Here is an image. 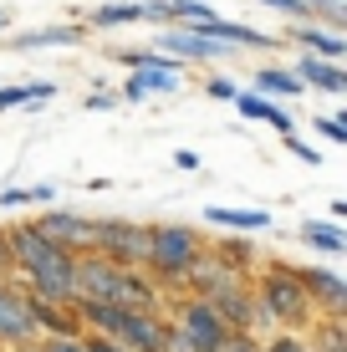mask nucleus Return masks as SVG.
I'll list each match as a JSON object with an SVG mask.
<instances>
[{
  "instance_id": "22",
  "label": "nucleus",
  "mask_w": 347,
  "mask_h": 352,
  "mask_svg": "<svg viewBox=\"0 0 347 352\" xmlns=\"http://www.w3.org/2000/svg\"><path fill=\"white\" fill-rule=\"evenodd\" d=\"M250 92H260V97H271V102H291V97H302L306 87L291 77V67H260L256 72V82H250Z\"/></svg>"
},
{
  "instance_id": "17",
  "label": "nucleus",
  "mask_w": 347,
  "mask_h": 352,
  "mask_svg": "<svg viewBox=\"0 0 347 352\" xmlns=\"http://www.w3.org/2000/svg\"><path fill=\"white\" fill-rule=\"evenodd\" d=\"M87 26H77V21H67V26H41V31H21V36H5L10 52H52V46H77Z\"/></svg>"
},
{
  "instance_id": "8",
  "label": "nucleus",
  "mask_w": 347,
  "mask_h": 352,
  "mask_svg": "<svg viewBox=\"0 0 347 352\" xmlns=\"http://www.w3.org/2000/svg\"><path fill=\"white\" fill-rule=\"evenodd\" d=\"M31 225H36V235H41V240H52V245L67 250V256H87L92 235H98V220L82 214V210H67V204H46Z\"/></svg>"
},
{
  "instance_id": "24",
  "label": "nucleus",
  "mask_w": 347,
  "mask_h": 352,
  "mask_svg": "<svg viewBox=\"0 0 347 352\" xmlns=\"http://www.w3.org/2000/svg\"><path fill=\"white\" fill-rule=\"evenodd\" d=\"M0 204H5V210H26V204H56V184H31V189H5L0 194Z\"/></svg>"
},
{
  "instance_id": "13",
  "label": "nucleus",
  "mask_w": 347,
  "mask_h": 352,
  "mask_svg": "<svg viewBox=\"0 0 347 352\" xmlns=\"http://www.w3.org/2000/svg\"><path fill=\"white\" fill-rule=\"evenodd\" d=\"M153 46H159L164 56H174L179 67H189V62H225V56L235 52V46L210 41V36H194V31H184V26H169V31H164Z\"/></svg>"
},
{
  "instance_id": "12",
  "label": "nucleus",
  "mask_w": 347,
  "mask_h": 352,
  "mask_svg": "<svg viewBox=\"0 0 347 352\" xmlns=\"http://www.w3.org/2000/svg\"><path fill=\"white\" fill-rule=\"evenodd\" d=\"M36 342V322H31V296L21 291V281H0V352Z\"/></svg>"
},
{
  "instance_id": "25",
  "label": "nucleus",
  "mask_w": 347,
  "mask_h": 352,
  "mask_svg": "<svg viewBox=\"0 0 347 352\" xmlns=\"http://www.w3.org/2000/svg\"><path fill=\"white\" fill-rule=\"evenodd\" d=\"M306 21H312V26L342 31L347 26V0H306Z\"/></svg>"
},
{
  "instance_id": "10",
  "label": "nucleus",
  "mask_w": 347,
  "mask_h": 352,
  "mask_svg": "<svg viewBox=\"0 0 347 352\" xmlns=\"http://www.w3.org/2000/svg\"><path fill=\"white\" fill-rule=\"evenodd\" d=\"M210 307L220 311V322L230 327V332H260V327H266L260 301H256V286H250L245 276H230V281L210 296ZM266 332H271V327H266Z\"/></svg>"
},
{
  "instance_id": "3",
  "label": "nucleus",
  "mask_w": 347,
  "mask_h": 352,
  "mask_svg": "<svg viewBox=\"0 0 347 352\" xmlns=\"http://www.w3.org/2000/svg\"><path fill=\"white\" fill-rule=\"evenodd\" d=\"M256 286V301H260V317H266L271 332H306L312 327V301H306L302 281H296V265L286 256H266L250 276Z\"/></svg>"
},
{
  "instance_id": "20",
  "label": "nucleus",
  "mask_w": 347,
  "mask_h": 352,
  "mask_svg": "<svg viewBox=\"0 0 347 352\" xmlns=\"http://www.w3.org/2000/svg\"><path fill=\"white\" fill-rule=\"evenodd\" d=\"M205 225L235 230V235H256V230H271V214H266V210H230V204H210V210H205Z\"/></svg>"
},
{
  "instance_id": "34",
  "label": "nucleus",
  "mask_w": 347,
  "mask_h": 352,
  "mask_svg": "<svg viewBox=\"0 0 347 352\" xmlns=\"http://www.w3.org/2000/svg\"><path fill=\"white\" fill-rule=\"evenodd\" d=\"M0 281H16V261H10V245H5V230H0Z\"/></svg>"
},
{
  "instance_id": "32",
  "label": "nucleus",
  "mask_w": 347,
  "mask_h": 352,
  "mask_svg": "<svg viewBox=\"0 0 347 352\" xmlns=\"http://www.w3.org/2000/svg\"><path fill=\"white\" fill-rule=\"evenodd\" d=\"M41 352H82V337H41Z\"/></svg>"
},
{
  "instance_id": "16",
  "label": "nucleus",
  "mask_w": 347,
  "mask_h": 352,
  "mask_svg": "<svg viewBox=\"0 0 347 352\" xmlns=\"http://www.w3.org/2000/svg\"><path fill=\"white\" fill-rule=\"evenodd\" d=\"M235 113H240L245 123H271L281 138L296 133V118L286 113V102H271V97H260V92H235Z\"/></svg>"
},
{
  "instance_id": "1",
  "label": "nucleus",
  "mask_w": 347,
  "mask_h": 352,
  "mask_svg": "<svg viewBox=\"0 0 347 352\" xmlns=\"http://www.w3.org/2000/svg\"><path fill=\"white\" fill-rule=\"evenodd\" d=\"M0 230H5V245H10V261H16L21 291H26L31 301L71 307V301H77V256H67V250H56L52 240H41L31 220L0 225Z\"/></svg>"
},
{
  "instance_id": "27",
  "label": "nucleus",
  "mask_w": 347,
  "mask_h": 352,
  "mask_svg": "<svg viewBox=\"0 0 347 352\" xmlns=\"http://www.w3.org/2000/svg\"><path fill=\"white\" fill-rule=\"evenodd\" d=\"M266 352H312V347H306L302 332H271L266 337Z\"/></svg>"
},
{
  "instance_id": "23",
  "label": "nucleus",
  "mask_w": 347,
  "mask_h": 352,
  "mask_svg": "<svg viewBox=\"0 0 347 352\" xmlns=\"http://www.w3.org/2000/svg\"><path fill=\"white\" fill-rule=\"evenodd\" d=\"M302 337L312 352H347V317H312Z\"/></svg>"
},
{
  "instance_id": "26",
  "label": "nucleus",
  "mask_w": 347,
  "mask_h": 352,
  "mask_svg": "<svg viewBox=\"0 0 347 352\" xmlns=\"http://www.w3.org/2000/svg\"><path fill=\"white\" fill-rule=\"evenodd\" d=\"M220 352H266V337L260 332H230L220 342Z\"/></svg>"
},
{
  "instance_id": "5",
  "label": "nucleus",
  "mask_w": 347,
  "mask_h": 352,
  "mask_svg": "<svg viewBox=\"0 0 347 352\" xmlns=\"http://www.w3.org/2000/svg\"><path fill=\"white\" fill-rule=\"evenodd\" d=\"M164 311L179 327V337L189 342V352H220V342L230 337V327L220 322V311L199 296H164Z\"/></svg>"
},
{
  "instance_id": "11",
  "label": "nucleus",
  "mask_w": 347,
  "mask_h": 352,
  "mask_svg": "<svg viewBox=\"0 0 347 352\" xmlns=\"http://www.w3.org/2000/svg\"><path fill=\"white\" fill-rule=\"evenodd\" d=\"M113 342H123L128 352H164L169 342V311L153 307V311H123L113 327Z\"/></svg>"
},
{
  "instance_id": "6",
  "label": "nucleus",
  "mask_w": 347,
  "mask_h": 352,
  "mask_svg": "<svg viewBox=\"0 0 347 352\" xmlns=\"http://www.w3.org/2000/svg\"><path fill=\"white\" fill-rule=\"evenodd\" d=\"M92 256L123 265V271H143V261H148V225L143 220H123V214H107V220H98Z\"/></svg>"
},
{
  "instance_id": "15",
  "label": "nucleus",
  "mask_w": 347,
  "mask_h": 352,
  "mask_svg": "<svg viewBox=\"0 0 347 352\" xmlns=\"http://www.w3.org/2000/svg\"><path fill=\"white\" fill-rule=\"evenodd\" d=\"M281 41H296L306 56H322V62H342L347 56V31H332V26H296L291 36H281Z\"/></svg>"
},
{
  "instance_id": "31",
  "label": "nucleus",
  "mask_w": 347,
  "mask_h": 352,
  "mask_svg": "<svg viewBox=\"0 0 347 352\" xmlns=\"http://www.w3.org/2000/svg\"><path fill=\"white\" fill-rule=\"evenodd\" d=\"M82 352H128L123 342H113V337H98V332H82Z\"/></svg>"
},
{
  "instance_id": "14",
  "label": "nucleus",
  "mask_w": 347,
  "mask_h": 352,
  "mask_svg": "<svg viewBox=\"0 0 347 352\" xmlns=\"http://www.w3.org/2000/svg\"><path fill=\"white\" fill-rule=\"evenodd\" d=\"M205 245H210V256L220 261L225 271H230V276H245V281L256 276V265L266 261L256 235H214V240H205Z\"/></svg>"
},
{
  "instance_id": "18",
  "label": "nucleus",
  "mask_w": 347,
  "mask_h": 352,
  "mask_svg": "<svg viewBox=\"0 0 347 352\" xmlns=\"http://www.w3.org/2000/svg\"><path fill=\"white\" fill-rule=\"evenodd\" d=\"M291 77L302 82V87H322V92H332V97L347 92V72H342V62H322V56H306V52H302V62L291 67Z\"/></svg>"
},
{
  "instance_id": "28",
  "label": "nucleus",
  "mask_w": 347,
  "mask_h": 352,
  "mask_svg": "<svg viewBox=\"0 0 347 352\" xmlns=\"http://www.w3.org/2000/svg\"><path fill=\"white\" fill-rule=\"evenodd\" d=\"M312 128H317V133H322V138H327V143H337V148L347 143V123H342V118H317Z\"/></svg>"
},
{
  "instance_id": "36",
  "label": "nucleus",
  "mask_w": 347,
  "mask_h": 352,
  "mask_svg": "<svg viewBox=\"0 0 347 352\" xmlns=\"http://www.w3.org/2000/svg\"><path fill=\"white\" fill-rule=\"evenodd\" d=\"M5 26H10V10H5V6H0V31H5Z\"/></svg>"
},
{
  "instance_id": "4",
  "label": "nucleus",
  "mask_w": 347,
  "mask_h": 352,
  "mask_svg": "<svg viewBox=\"0 0 347 352\" xmlns=\"http://www.w3.org/2000/svg\"><path fill=\"white\" fill-rule=\"evenodd\" d=\"M199 250H205V235H199L194 225H184V220L148 225V261H143V271L153 276V286H159L164 296H179L184 271L194 265Z\"/></svg>"
},
{
  "instance_id": "2",
  "label": "nucleus",
  "mask_w": 347,
  "mask_h": 352,
  "mask_svg": "<svg viewBox=\"0 0 347 352\" xmlns=\"http://www.w3.org/2000/svg\"><path fill=\"white\" fill-rule=\"evenodd\" d=\"M77 301L123 307V311H153V307H164V291L153 286L148 271H123V265L87 250V256H77Z\"/></svg>"
},
{
  "instance_id": "30",
  "label": "nucleus",
  "mask_w": 347,
  "mask_h": 352,
  "mask_svg": "<svg viewBox=\"0 0 347 352\" xmlns=\"http://www.w3.org/2000/svg\"><path fill=\"white\" fill-rule=\"evenodd\" d=\"M205 92H210V97H220V102H235V92H240V87H235V77H210V82H205Z\"/></svg>"
},
{
  "instance_id": "35",
  "label": "nucleus",
  "mask_w": 347,
  "mask_h": 352,
  "mask_svg": "<svg viewBox=\"0 0 347 352\" xmlns=\"http://www.w3.org/2000/svg\"><path fill=\"white\" fill-rule=\"evenodd\" d=\"M174 168H184V174H194V168H199V153H194V148H179V153H174Z\"/></svg>"
},
{
  "instance_id": "9",
  "label": "nucleus",
  "mask_w": 347,
  "mask_h": 352,
  "mask_svg": "<svg viewBox=\"0 0 347 352\" xmlns=\"http://www.w3.org/2000/svg\"><path fill=\"white\" fill-rule=\"evenodd\" d=\"M296 281H302L317 317H347V276L342 271H332L327 261H302L296 265Z\"/></svg>"
},
{
  "instance_id": "33",
  "label": "nucleus",
  "mask_w": 347,
  "mask_h": 352,
  "mask_svg": "<svg viewBox=\"0 0 347 352\" xmlns=\"http://www.w3.org/2000/svg\"><path fill=\"white\" fill-rule=\"evenodd\" d=\"M113 107H117V97H113V92H107V87L87 97V113H113Z\"/></svg>"
},
{
  "instance_id": "21",
  "label": "nucleus",
  "mask_w": 347,
  "mask_h": 352,
  "mask_svg": "<svg viewBox=\"0 0 347 352\" xmlns=\"http://www.w3.org/2000/svg\"><path fill=\"white\" fill-rule=\"evenodd\" d=\"M148 21V0H117V6H98L87 16V31H117V26H138Z\"/></svg>"
},
{
  "instance_id": "19",
  "label": "nucleus",
  "mask_w": 347,
  "mask_h": 352,
  "mask_svg": "<svg viewBox=\"0 0 347 352\" xmlns=\"http://www.w3.org/2000/svg\"><path fill=\"white\" fill-rule=\"evenodd\" d=\"M296 240L317 256H347V230L332 225V220H302L296 225Z\"/></svg>"
},
{
  "instance_id": "29",
  "label": "nucleus",
  "mask_w": 347,
  "mask_h": 352,
  "mask_svg": "<svg viewBox=\"0 0 347 352\" xmlns=\"http://www.w3.org/2000/svg\"><path fill=\"white\" fill-rule=\"evenodd\" d=\"M286 148H291V153H296V159H302V164H322V153H317L312 143L302 138V133H286Z\"/></svg>"
},
{
  "instance_id": "7",
  "label": "nucleus",
  "mask_w": 347,
  "mask_h": 352,
  "mask_svg": "<svg viewBox=\"0 0 347 352\" xmlns=\"http://www.w3.org/2000/svg\"><path fill=\"white\" fill-rule=\"evenodd\" d=\"M123 62L133 67L128 82H123V102H148V97H159V92L184 87V67H179L174 56H164V52H123Z\"/></svg>"
}]
</instances>
